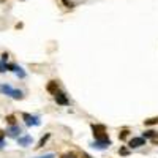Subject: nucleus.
I'll list each match as a JSON object with an SVG mask.
<instances>
[{
    "instance_id": "obj_5",
    "label": "nucleus",
    "mask_w": 158,
    "mask_h": 158,
    "mask_svg": "<svg viewBox=\"0 0 158 158\" xmlns=\"http://www.w3.org/2000/svg\"><path fill=\"white\" fill-rule=\"evenodd\" d=\"M21 133H22V130H21L19 125H11V127L6 130V135H8L10 138H18Z\"/></svg>"
},
{
    "instance_id": "obj_18",
    "label": "nucleus",
    "mask_w": 158,
    "mask_h": 158,
    "mask_svg": "<svg viewBox=\"0 0 158 158\" xmlns=\"http://www.w3.org/2000/svg\"><path fill=\"white\" fill-rule=\"evenodd\" d=\"M62 158H76V156H74V153H67V155H63Z\"/></svg>"
},
{
    "instance_id": "obj_13",
    "label": "nucleus",
    "mask_w": 158,
    "mask_h": 158,
    "mask_svg": "<svg viewBox=\"0 0 158 158\" xmlns=\"http://www.w3.org/2000/svg\"><path fill=\"white\" fill-rule=\"evenodd\" d=\"M5 70H8V65L5 63V60H2L0 62V73H3Z\"/></svg>"
},
{
    "instance_id": "obj_17",
    "label": "nucleus",
    "mask_w": 158,
    "mask_h": 158,
    "mask_svg": "<svg viewBox=\"0 0 158 158\" xmlns=\"http://www.w3.org/2000/svg\"><path fill=\"white\" fill-rule=\"evenodd\" d=\"M3 146H5V142H3V135H0V150L3 149Z\"/></svg>"
},
{
    "instance_id": "obj_16",
    "label": "nucleus",
    "mask_w": 158,
    "mask_h": 158,
    "mask_svg": "<svg viewBox=\"0 0 158 158\" xmlns=\"http://www.w3.org/2000/svg\"><path fill=\"white\" fill-rule=\"evenodd\" d=\"M38 158H56L54 153H48V155H43V156H38Z\"/></svg>"
},
{
    "instance_id": "obj_12",
    "label": "nucleus",
    "mask_w": 158,
    "mask_h": 158,
    "mask_svg": "<svg viewBox=\"0 0 158 158\" xmlns=\"http://www.w3.org/2000/svg\"><path fill=\"white\" fill-rule=\"evenodd\" d=\"M156 123H158V117H153V118L146 120V125H156Z\"/></svg>"
},
{
    "instance_id": "obj_9",
    "label": "nucleus",
    "mask_w": 158,
    "mask_h": 158,
    "mask_svg": "<svg viewBox=\"0 0 158 158\" xmlns=\"http://www.w3.org/2000/svg\"><path fill=\"white\" fill-rule=\"evenodd\" d=\"M57 90H59V87H57V82L56 81H51L49 84H48V92H51V94H57Z\"/></svg>"
},
{
    "instance_id": "obj_10",
    "label": "nucleus",
    "mask_w": 158,
    "mask_h": 158,
    "mask_svg": "<svg viewBox=\"0 0 158 158\" xmlns=\"http://www.w3.org/2000/svg\"><path fill=\"white\" fill-rule=\"evenodd\" d=\"M156 136H158V135L155 133L153 130H149V131H146V133H144V138H152V139H153V138H156Z\"/></svg>"
},
{
    "instance_id": "obj_8",
    "label": "nucleus",
    "mask_w": 158,
    "mask_h": 158,
    "mask_svg": "<svg viewBox=\"0 0 158 158\" xmlns=\"http://www.w3.org/2000/svg\"><path fill=\"white\" fill-rule=\"evenodd\" d=\"M56 101H57L59 104H63V106H67V104H68L67 95H65V94H59V92L56 94Z\"/></svg>"
},
{
    "instance_id": "obj_6",
    "label": "nucleus",
    "mask_w": 158,
    "mask_h": 158,
    "mask_svg": "<svg viewBox=\"0 0 158 158\" xmlns=\"http://www.w3.org/2000/svg\"><path fill=\"white\" fill-rule=\"evenodd\" d=\"M128 146L131 149H136V147H141V146H146V138H133L130 141Z\"/></svg>"
},
{
    "instance_id": "obj_4",
    "label": "nucleus",
    "mask_w": 158,
    "mask_h": 158,
    "mask_svg": "<svg viewBox=\"0 0 158 158\" xmlns=\"http://www.w3.org/2000/svg\"><path fill=\"white\" fill-rule=\"evenodd\" d=\"M111 146V141L109 139H95L94 142H92V147L94 149H100V150H103V149H108Z\"/></svg>"
},
{
    "instance_id": "obj_19",
    "label": "nucleus",
    "mask_w": 158,
    "mask_h": 158,
    "mask_svg": "<svg viewBox=\"0 0 158 158\" xmlns=\"http://www.w3.org/2000/svg\"><path fill=\"white\" fill-rule=\"evenodd\" d=\"M118 152H120L122 155H128V150H127V149H120V150H118Z\"/></svg>"
},
{
    "instance_id": "obj_3",
    "label": "nucleus",
    "mask_w": 158,
    "mask_h": 158,
    "mask_svg": "<svg viewBox=\"0 0 158 158\" xmlns=\"http://www.w3.org/2000/svg\"><path fill=\"white\" fill-rule=\"evenodd\" d=\"M22 118L25 120V123H27L29 127H36V125H40V118L36 117V115H30V114H22Z\"/></svg>"
},
{
    "instance_id": "obj_11",
    "label": "nucleus",
    "mask_w": 158,
    "mask_h": 158,
    "mask_svg": "<svg viewBox=\"0 0 158 158\" xmlns=\"http://www.w3.org/2000/svg\"><path fill=\"white\" fill-rule=\"evenodd\" d=\"M48 139H49V133H48L46 136H43L41 139H40V142H38V146H36V147H43L44 144H46V141H48Z\"/></svg>"
},
{
    "instance_id": "obj_15",
    "label": "nucleus",
    "mask_w": 158,
    "mask_h": 158,
    "mask_svg": "<svg viewBox=\"0 0 158 158\" xmlns=\"http://www.w3.org/2000/svg\"><path fill=\"white\" fill-rule=\"evenodd\" d=\"M127 136H128V131H127V130H125V131H122V133L118 135V138H120V139H125Z\"/></svg>"
},
{
    "instance_id": "obj_20",
    "label": "nucleus",
    "mask_w": 158,
    "mask_h": 158,
    "mask_svg": "<svg viewBox=\"0 0 158 158\" xmlns=\"http://www.w3.org/2000/svg\"><path fill=\"white\" fill-rule=\"evenodd\" d=\"M81 158H92V156H90V155H87V153H82V156H81Z\"/></svg>"
},
{
    "instance_id": "obj_1",
    "label": "nucleus",
    "mask_w": 158,
    "mask_h": 158,
    "mask_svg": "<svg viewBox=\"0 0 158 158\" xmlns=\"http://www.w3.org/2000/svg\"><path fill=\"white\" fill-rule=\"evenodd\" d=\"M0 92H2V94H5V95H8V97H11V98H15V100H21V98H22V92L13 89V87L8 85V84H0Z\"/></svg>"
},
{
    "instance_id": "obj_2",
    "label": "nucleus",
    "mask_w": 158,
    "mask_h": 158,
    "mask_svg": "<svg viewBox=\"0 0 158 158\" xmlns=\"http://www.w3.org/2000/svg\"><path fill=\"white\" fill-rule=\"evenodd\" d=\"M92 131H94L95 139H109L108 133H106V127L104 125H92Z\"/></svg>"
},
{
    "instance_id": "obj_7",
    "label": "nucleus",
    "mask_w": 158,
    "mask_h": 158,
    "mask_svg": "<svg viewBox=\"0 0 158 158\" xmlns=\"http://www.w3.org/2000/svg\"><path fill=\"white\" fill-rule=\"evenodd\" d=\"M18 142H19V146L27 147L32 144V136H21V138H18Z\"/></svg>"
},
{
    "instance_id": "obj_14",
    "label": "nucleus",
    "mask_w": 158,
    "mask_h": 158,
    "mask_svg": "<svg viewBox=\"0 0 158 158\" xmlns=\"http://www.w3.org/2000/svg\"><path fill=\"white\" fill-rule=\"evenodd\" d=\"M6 120H8V122H10L11 125H15V122H16V118L13 117V115H8V117H6Z\"/></svg>"
}]
</instances>
